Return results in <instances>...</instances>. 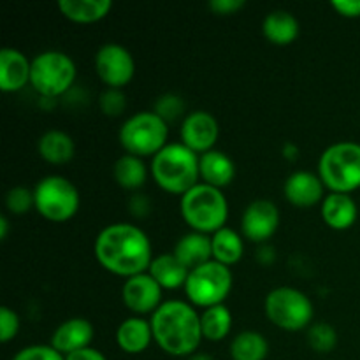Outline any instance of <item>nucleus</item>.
Wrapping results in <instances>:
<instances>
[{
  "mask_svg": "<svg viewBox=\"0 0 360 360\" xmlns=\"http://www.w3.org/2000/svg\"><path fill=\"white\" fill-rule=\"evenodd\" d=\"M98 264L116 276L132 278L150 269L151 243L139 227L112 224L98 232L94 246Z\"/></svg>",
  "mask_w": 360,
  "mask_h": 360,
  "instance_id": "1",
  "label": "nucleus"
},
{
  "mask_svg": "<svg viewBox=\"0 0 360 360\" xmlns=\"http://www.w3.org/2000/svg\"><path fill=\"white\" fill-rule=\"evenodd\" d=\"M153 340L172 357H192L197 354L202 329L195 309L183 301H167L151 315Z\"/></svg>",
  "mask_w": 360,
  "mask_h": 360,
  "instance_id": "2",
  "label": "nucleus"
},
{
  "mask_svg": "<svg viewBox=\"0 0 360 360\" xmlns=\"http://www.w3.org/2000/svg\"><path fill=\"white\" fill-rule=\"evenodd\" d=\"M151 176L162 190L183 197L199 185V157L185 144L171 143L151 160Z\"/></svg>",
  "mask_w": 360,
  "mask_h": 360,
  "instance_id": "3",
  "label": "nucleus"
},
{
  "mask_svg": "<svg viewBox=\"0 0 360 360\" xmlns=\"http://www.w3.org/2000/svg\"><path fill=\"white\" fill-rule=\"evenodd\" d=\"M181 217L193 232L211 234L225 227L229 218V204L221 190L199 183L181 197Z\"/></svg>",
  "mask_w": 360,
  "mask_h": 360,
  "instance_id": "4",
  "label": "nucleus"
},
{
  "mask_svg": "<svg viewBox=\"0 0 360 360\" xmlns=\"http://www.w3.org/2000/svg\"><path fill=\"white\" fill-rule=\"evenodd\" d=\"M319 176L330 193L360 188V144L343 141L327 148L319 160Z\"/></svg>",
  "mask_w": 360,
  "mask_h": 360,
  "instance_id": "5",
  "label": "nucleus"
},
{
  "mask_svg": "<svg viewBox=\"0 0 360 360\" xmlns=\"http://www.w3.org/2000/svg\"><path fill=\"white\" fill-rule=\"evenodd\" d=\"M167 122L153 111H143L130 116L118 134L120 144L129 155L150 157L167 146Z\"/></svg>",
  "mask_w": 360,
  "mask_h": 360,
  "instance_id": "6",
  "label": "nucleus"
},
{
  "mask_svg": "<svg viewBox=\"0 0 360 360\" xmlns=\"http://www.w3.org/2000/svg\"><path fill=\"white\" fill-rule=\"evenodd\" d=\"M76 79V63L62 51L39 53L32 60L30 84L42 97H60L70 90Z\"/></svg>",
  "mask_w": 360,
  "mask_h": 360,
  "instance_id": "7",
  "label": "nucleus"
},
{
  "mask_svg": "<svg viewBox=\"0 0 360 360\" xmlns=\"http://www.w3.org/2000/svg\"><path fill=\"white\" fill-rule=\"evenodd\" d=\"M232 288V273L227 266L210 260L188 273L185 294L190 302L200 308L218 306L227 299Z\"/></svg>",
  "mask_w": 360,
  "mask_h": 360,
  "instance_id": "8",
  "label": "nucleus"
},
{
  "mask_svg": "<svg viewBox=\"0 0 360 360\" xmlns=\"http://www.w3.org/2000/svg\"><path fill=\"white\" fill-rule=\"evenodd\" d=\"M266 315L280 329L295 333L309 326L313 319V304L308 295L292 287H280L266 297Z\"/></svg>",
  "mask_w": 360,
  "mask_h": 360,
  "instance_id": "9",
  "label": "nucleus"
},
{
  "mask_svg": "<svg viewBox=\"0 0 360 360\" xmlns=\"http://www.w3.org/2000/svg\"><path fill=\"white\" fill-rule=\"evenodd\" d=\"M35 210L49 221H67L79 210V192L62 176L42 178L34 188Z\"/></svg>",
  "mask_w": 360,
  "mask_h": 360,
  "instance_id": "10",
  "label": "nucleus"
},
{
  "mask_svg": "<svg viewBox=\"0 0 360 360\" xmlns=\"http://www.w3.org/2000/svg\"><path fill=\"white\" fill-rule=\"evenodd\" d=\"M95 70L97 76L108 84V88L122 90L132 81L136 62L129 49L116 42H109L102 46L95 55Z\"/></svg>",
  "mask_w": 360,
  "mask_h": 360,
  "instance_id": "11",
  "label": "nucleus"
},
{
  "mask_svg": "<svg viewBox=\"0 0 360 360\" xmlns=\"http://www.w3.org/2000/svg\"><path fill=\"white\" fill-rule=\"evenodd\" d=\"M280 225V211L271 200L259 199L248 204L241 218V232L253 243H266Z\"/></svg>",
  "mask_w": 360,
  "mask_h": 360,
  "instance_id": "12",
  "label": "nucleus"
},
{
  "mask_svg": "<svg viewBox=\"0 0 360 360\" xmlns=\"http://www.w3.org/2000/svg\"><path fill=\"white\" fill-rule=\"evenodd\" d=\"M218 122L211 112L207 111H193L183 118L179 136L181 144H185L193 153H207L213 150L214 143L218 139Z\"/></svg>",
  "mask_w": 360,
  "mask_h": 360,
  "instance_id": "13",
  "label": "nucleus"
},
{
  "mask_svg": "<svg viewBox=\"0 0 360 360\" xmlns=\"http://www.w3.org/2000/svg\"><path fill=\"white\" fill-rule=\"evenodd\" d=\"M123 304L137 315L157 311L160 308L162 287L151 278L150 273L127 278L122 288Z\"/></svg>",
  "mask_w": 360,
  "mask_h": 360,
  "instance_id": "14",
  "label": "nucleus"
},
{
  "mask_svg": "<svg viewBox=\"0 0 360 360\" xmlns=\"http://www.w3.org/2000/svg\"><path fill=\"white\" fill-rule=\"evenodd\" d=\"M94 340V327L84 319L65 320L56 327L51 336V347L62 355H70L74 352L84 350Z\"/></svg>",
  "mask_w": 360,
  "mask_h": 360,
  "instance_id": "15",
  "label": "nucleus"
},
{
  "mask_svg": "<svg viewBox=\"0 0 360 360\" xmlns=\"http://www.w3.org/2000/svg\"><path fill=\"white\" fill-rule=\"evenodd\" d=\"M323 188L326 185L322 183L320 176L308 171H297L287 178L283 192L292 206L309 207L323 199Z\"/></svg>",
  "mask_w": 360,
  "mask_h": 360,
  "instance_id": "16",
  "label": "nucleus"
},
{
  "mask_svg": "<svg viewBox=\"0 0 360 360\" xmlns=\"http://www.w3.org/2000/svg\"><path fill=\"white\" fill-rule=\"evenodd\" d=\"M32 62L14 48H4L0 51V90L11 94L18 91L30 81Z\"/></svg>",
  "mask_w": 360,
  "mask_h": 360,
  "instance_id": "17",
  "label": "nucleus"
},
{
  "mask_svg": "<svg viewBox=\"0 0 360 360\" xmlns=\"http://www.w3.org/2000/svg\"><path fill=\"white\" fill-rule=\"evenodd\" d=\"M199 171L200 178L206 181V185L214 186L221 190L229 186L236 178V165L229 155L224 151L211 150L199 157Z\"/></svg>",
  "mask_w": 360,
  "mask_h": 360,
  "instance_id": "18",
  "label": "nucleus"
},
{
  "mask_svg": "<svg viewBox=\"0 0 360 360\" xmlns=\"http://www.w3.org/2000/svg\"><path fill=\"white\" fill-rule=\"evenodd\" d=\"M359 210L348 193H329L322 202V218L334 231H347L355 224Z\"/></svg>",
  "mask_w": 360,
  "mask_h": 360,
  "instance_id": "19",
  "label": "nucleus"
},
{
  "mask_svg": "<svg viewBox=\"0 0 360 360\" xmlns=\"http://www.w3.org/2000/svg\"><path fill=\"white\" fill-rule=\"evenodd\" d=\"M174 253L179 259V262L188 271L202 266V264L213 260V246H211V238L207 234L200 232H190L183 238L178 239L174 246Z\"/></svg>",
  "mask_w": 360,
  "mask_h": 360,
  "instance_id": "20",
  "label": "nucleus"
},
{
  "mask_svg": "<svg viewBox=\"0 0 360 360\" xmlns=\"http://www.w3.org/2000/svg\"><path fill=\"white\" fill-rule=\"evenodd\" d=\"M151 340H153L151 323L137 316L123 320L116 330V343L125 354L130 355L143 354L150 347Z\"/></svg>",
  "mask_w": 360,
  "mask_h": 360,
  "instance_id": "21",
  "label": "nucleus"
},
{
  "mask_svg": "<svg viewBox=\"0 0 360 360\" xmlns=\"http://www.w3.org/2000/svg\"><path fill=\"white\" fill-rule=\"evenodd\" d=\"M148 273L162 288L176 290L179 287H185L190 271L179 262L174 253H162V255L155 257Z\"/></svg>",
  "mask_w": 360,
  "mask_h": 360,
  "instance_id": "22",
  "label": "nucleus"
},
{
  "mask_svg": "<svg viewBox=\"0 0 360 360\" xmlns=\"http://www.w3.org/2000/svg\"><path fill=\"white\" fill-rule=\"evenodd\" d=\"M264 37L276 46H287L297 39L299 21L288 11H273L262 21Z\"/></svg>",
  "mask_w": 360,
  "mask_h": 360,
  "instance_id": "23",
  "label": "nucleus"
},
{
  "mask_svg": "<svg viewBox=\"0 0 360 360\" xmlns=\"http://www.w3.org/2000/svg\"><path fill=\"white\" fill-rule=\"evenodd\" d=\"M60 11L67 20L74 23H95L108 16L111 0H60Z\"/></svg>",
  "mask_w": 360,
  "mask_h": 360,
  "instance_id": "24",
  "label": "nucleus"
},
{
  "mask_svg": "<svg viewBox=\"0 0 360 360\" xmlns=\"http://www.w3.org/2000/svg\"><path fill=\"white\" fill-rule=\"evenodd\" d=\"M37 151L49 164H67L74 157V141L62 130H48L39 139Z\"/></svg>",
  "mask_w": 360,
  "mask_h": 360,
  "instance_id": "25",
  "label": "nucleus"
},
{
  "mask_svg": "<svg viewBox=\"0 0 360 360\" xmlns=\"http://www.w3.org/2000/svg\"><path fill=\"white\" fill-rule=\"evenodd\" d=\"M211 246H213V260L224 264V266H234L243 257V239L232 229L224 227L214 232L211 238Z\"/></svg>",
  "mask_w": 360,
  "mask_h": 360,
  "instance_id": "26",
  "label": "nucleus"
},
{
  "mask_svg": "<svg viewBox=\"0 0 360 360\" xmlns=\"http://www.w3.org/2000/svg\"><path fill=\"white\" fill-rule=\"evenodd\" d=\"M112 176L122 188L139 190L146 183L148 169L139 157L127 153L115 162Z\"/></svg>",
  "mask_w": 360,
  "mask_h": 360,
  "instance_id": "27",
  "label": "nucleus"
},
{
  "mask_svg": "<svg viewBox=\"0 0 360 360\" xmlns=\"http://www.w3.org/2000/svg\"><path fill=\"white\" fill-rule=\"evenodd\" d=\"M269 354V343L257 330H243L232 340V360H266Z\"/></svg>",
  "mask_w": 360,
  "mask_h": 360,
  "instance_id": "28",
  "label": "nucleus"
},
{
  "mask_svg": "<svg viewBox=\"0 0 360 360\" xmlns=\"http://www.w3.org/2000/svg\"><path fill=\"white\" fill-rule=\"evenodd\" d=\"M200 329H202V338L207 341L225 340L232 329V315L227 306L218 304L204 309L200 315Z\"/></svg>",
  "mask_w": 360,
  "mask_h": 360,
  "instance_id": "29",
  "label": "nucleus"
},
{
  "mask_svg": "<svg viewBox=\"0 0 360 360\" xmlns=\"http://www.w3.org/2000/svg\"><path fill=\"white\" fill-rule=\"evenodd\" d=\"M308 345L316 354H329L338 345V333L326 322L313 323L308 330Z\"/></svg>",
  "mask_w": 360,
  "mask_h": 360,
  "instance_id": "30",
  "label": "nucleus"
},
{
  "mask_svg": "<svg viewBox=\"0 0 360 360\" xmlns=\"http://www.w3.org/2000/svg\"><path fill=\"white\" fill-rule=\"evenodd\" d=\"M35 207L34 200V190H28L27 186H14L6 193V207L9 213L21 217V214L28 213L30 207Z\"/></svg>",
  "mask_w": 360,
  "mask_h": 360,
  "instance_id": "31",
  "label": "nucleus"
},
{
  "mask_svg": "<svg viewBox=\"0 0 360 360\" xmlns=\"http://www.w3.org/2000/svg\"><path fill=\"white\" fill-rule=\"evenodd\" d=\"M185 111V102L179 95L174 94H165L162 97H158V101L155 102L153 112H157L164 122H174Z\"/></svg>",
  "mask_w": 360,
  "mask_h": 360,
  "instance_id": "32",
  "label": "nucleus"
},
{
  "mask_svg": "<svg viewBox=\"0 0 360 360\" xmlns=\"http://www.w3.org/2000/svg\"><path fill=\"white\" fill-rule=\"evenodd\" d=\"M98 104H101L102 112H104L105 116H120L127 108V97L122 90L108 88V90L101 95Z\"/></svg>",
  "mask_w": 360,
  "mask_h": 360,
  "instance_id": "33",
  "label": "nucleus"
},
{
  "mask_svg": "<svg viewBox=\"0 0 360 360\" xmlns=\"http://www.w3.org/2000/svg\"><path fill=\"white\" fill-rule=\"evenodd\" d=\"M13 360H65V355L56 352L51 345H32L21 348Z\"/></svg>",
  "mask_w": 360,
  "mask_h": 360,
  "instance_id": "34",
  "label": "nucleus"
},
{
  "mask_svg": "<svg viewBox=\"0 0 360 360\" xmlns=\"http://www.w3.org/2000/svg\"><path fill=\"white\" fill-rule=\"evenodd\" d=\"M20 333V319L16 313L7 306L0 308V341L9 343Z\"/></svg>",
  "mask_w": 360,
  "mask_h": 360,
  "instance_id": "35",
  "label": "nucleus"
},
{
  "mask_svg": "<svg viewBox=\"0 0 360 360\" xmlns=\"http://www.w3.org/2000/svg\"><path fill=\"white\" fill-rule=\"evenodd\" d=\"M333 9L345 18H360V0H333Z\"/></svg>",
  "mask_w": 360,
  "mask_h": 360,
  "instance_id": "36",
  "label": "nucleus"
},
{
  "mask_svg": "<svg viewBox=\"0 0 360 360\" xmlns=\"http://www.w3.org/2000/svg\"><path fill=\"white\" fill-rule=\"evenodd\" d=\"M210 9L217 14H234L246 6L245 0H211Z\"/></svg>",
  "mask_w": 360,
  "mask_h": 360,
  "instance_id": "37",
  "label": "nucleus"
},
{
  "mask_svg": "<svg viewBox=\"0 0 360 360\" xmlns=\"http://www.w3.org/2000/svg\"><path fill=\"white\" fill-rule=\"evenodd\" d=\"M129 207H130V211H132L134 217L144 218L148 213H150L151 204H150V200H148L146 195H139V193H137V195H134L132 199H130Z\"/></svg>",
  "mask_w": 360,
  "mask_h": 360,
  "instance_id": "38",
  "label": "nucleus"
},
{
  "mask_svg": "<svg viewBox=\"0 0 360 360\" xmlns=\"http://www.w3.org/2000/svg\"><path fill=\"white\" fill-rule=\"evenodd\" d=\"M65 360H108L102 352L95 350V348H84V350L74 352V354L67 355Z\"/></svg>",
  "mask_w": 360,
  "mask_h": 360,
  "instance_id": "39",
  "label": "nucleus"
},
{
  "mask_svg": "<svg viewBox=\"0 0 360 360\" xmlns=\"http://www.w3.org/2000/svg\"><path fill=\"white\" fill-rule=\"evenodd\" d=\"M283 153H285V157L288 158V160H295V158H297V155H299V150H297V146H294V144H285L283 146Z\"/></svg>",
  "mask_w": 360,
  "mask_h": 360,
  "instance_id": "40",
  "label": "nucleus"
},
{
  "mask_svg": "<svg viewBox=\"0 0 360 360\" xmlns=\"http://www.w3.org/2000/svg\"><path fill=\"white\" fill-rule=\"evenodd\" d=\"M7 232H9V221H7L6 217H0V239L6 241Z\"/></svg>",
  "mask_w": 360,
  "mask_h": 360,
  "instance_id": "41",
  "label": "nucleus"
},
{
  "mask_svg": "<svg viewBox=\"0 0 360 360\" xmlns=\"http://www.w3.org/2000/svg\"><path fill=\"white\" fill-rule=\"evenodd\" d=\"M188 360H214V359L207 354H193Z\"/></svg>",
  "mask_w": 360,
  "mask_h": 360,
  "instance_id": "42",
  "label": "nucleus"
}]
</instances>
